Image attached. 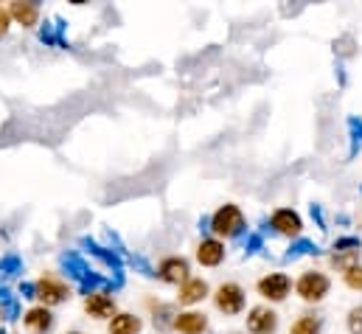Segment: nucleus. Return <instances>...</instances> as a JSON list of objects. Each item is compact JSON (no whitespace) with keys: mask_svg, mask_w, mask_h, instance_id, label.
Returning a JSON list of instances; mask_svg holds the SVG:
<instances>
[{"mask_svg":"<svg viewBox=\"0 0 362 334\" xmlns=\"http://www.w3.org/2000/svg\"><path fill=\"white\" fill-rule=\"evenodd\" d=\"M346 284L351 287V289H362V267H351L349 272H346Z\"/></svg>","mask_w":362,"mask_h":334,"instance_id":"24","label":"nucleus"},{"mask_svg":"<svg viewBox=\"0 0 362 334\" xmlns=\"http://www.w3.org/2000/svg\"><path fill=\"white\" fill-rule=\"evenodd\" d=\"M272 228H275L278 234H284V236H300L303 222H300V217H298L292 208H278V211L272 214Z\"/></svg>","mask_w":362,"mask_h":334,"instance_id":"10","label":"nucleus"},{"mask_svg":"<svg viewBox=\"0 0 362 334\" xmlns=\"http://www.w3.org/2000/svg\"><path fill=\"white\" fill-rule=\"evenodd\" d=\"M245 250H247V255H253V253L262 250V236L259 234H253L250 239H247V245H245Z\"/></svg>","mask_w":362,"mask_h":334,"instance_id":"26","label":"nucleus"},{"mask_svg":"<svg viewBox=\"0 0 362 334\" xmlns=\"http://www.w3.org/2000/svg\"><path fill=\"white\" fill-rule=\"evenodd\" d=\"M357 264H360V250H337L332 255V267H337L343 272H349Z\"/></svg>","mask_w":362,"mask_h":334,"instance_id":"19","label":"nucleus"},{"mask_svg":"<svg viewBox=\"0 0 362 334\" xmlns=\"http://www.w3.org/2000/svg\"><path fill=\"white\" fill-rule=\"evenodd\" d=\"M222 258H225V245H222L219 239H202V242H199V248H197V261H199L202 267H216V264H222Z\"/></svg>","mask_w":362,"mask_h":334,"instance_id":"12","label":"nucleus"},{"mask_svg":"<svg viewBox=\"0 0 362 334\" xmlns=\"http://www.w3.org/2000/svg\"><path fill=\"white\" fill-rule=\"evenodd\" d=\"M175 329L180 334H202L208 329V318L202 312H182L175 315Z\"/></svg>","mask_w":362,"mask_h":334,"instance_id":"13","label":"nucleus"},{"mask_svg":"<svg viewBox=\"0 0 362 334\" xmlns=\"http://www.w3.org/2000/svg\"><path fill=\"white\" fill-rule=\"evenodd\" d=\"M349 129H351V135H354V144L362 141V121L357 118H349Z\"/></svg>","mask_w":362,"mask_h":334,"instance_id":"27","label":"nucleus"},{"mask_svg":"<svg viewBox=\"0 0 362 334\" xmlns=\"http://www.w3.org/2000/svg\"><path fill=\"white\" fill-rule=\"evenodd\" d=\"M334 250H360V239H354V236H343V239L334 242Z\"/></svg>","mask_w":362,"mask_h":334,"instance_id":"25","label":"nucleus"},{"mask_svg":"<svg viewBox=\"0 0 362 334\" xmlns=\"http://www.w3.org/2000/svg\"><path fill=\"white\" fill-rule=\"evenodd\" d=\"M211 231L216 236H225V239H236L242 231H245V217L236 205H222L214 217H211Z\"/></svg>","mask_w":362,"mask_h":334,"instance_id":"2","label":"nucleus"},{"mask_svg":"<svg viewBox=\"0 0 362 334\" xmlns=\"http://www.w3.org/2000/svg\"><path fill=\"white\" fill-rule=\"evenodd\" d=\"M8 23H11V14H8V8H0V37L8 31Z\"/></svg>","mask_w":362,"mask_h":334,"instance_id":"28","label":"nucleus"},{"mask_svg":"<svg viewBox=\"0 0 362 334\" xmlns=\"http://www.w3.org/2000/svg\"><path fill=\"white\" fill-rule=\"evenodd\" d=\"M0 318H3V315H0Z\"/></svg>","mask_w":362,"mask_h":334,"instance_id":"32","label":"nucleus"},{"mask_svg":"<svg viewBox=\"0 0 362 334\" xmlns=\"http://www.w3.org/2000/svg\"><path fill=\"white\" fill-rule=\"evenodd\" d=\"M0 306H3V318L6 321H17V312H20V306H17V298L11 295V289H6V287H0Z\"/></svg>","mask_w":362,"mask_h":334,"instance_id":"20","label":"nucleus"},{"mask_svg":"<svg viewBox=\"0 0 362 334\" xmlns=\"http://www.w3.org/2000/svg\"><path fill=\"white\" fill-rule=\"evenodd\" d=\"M20 295L23 298H37V287L34 284H20Z\"/></svg>","mask_w":362,"mask_h":334,"instance_id":"30","label":"nucleus"},{"mask_svg":"<svg viewBox=\"0 0 362 334\" xmlns=\"http://www.w3.org/2000/svg\"><path fill=\"white\" fill-rule=\"evenodd\" d=\"M247 329L250 334H275L278 332V315L270 306H253L247 312Z\"/></svg>","mask_w":362,"mask_h":334,"instance_id":"6","label":"nucleus"},{"mask_svg":"<svg viewBox=\"0 0 362 334\" xmlns=\"http://www.w3.org/2000/svg\"><path fill=\"white\" fill-rule=\"evenodd\" d=\"M8 14H11L23 28H31V25H37V20H40V6H37V3H11Z\"/></svg>","mask_w":362,"mask_h":334,"instance_id":"14","label":"nucleus"},{"mask_svg":"<svg viewBox=\"0 0 362 334\" xmlns=\"http://www.w3.org/2000/svg\"><path fill=\"white\" fill-rule=\"evenodd\" d=\"M59 264H62L65 272L79 284V292H82V295H93L98 287H107V281H104L98 272H93L90 267L82 261L79 253H62V255H59Z\"/></svg>","mask_w":362,"mask_h":334,"instance_id":"1","label":"nucleus"},{"mask_svg":"<svg viewBox=\"0 0 362 334\" xmlns=\"http://www.w3.org/2000/svg\"><path fill=\"white\" fill-rule=\"evenodd\" d=\"M20 258L17 255H6L3 261H0V275H14V272H20Z\"/></svg>","mask_w":362,"mask_h":334,"instance_id":"22","label":"nucleus"},{"mask_svg":"<svg viewBox=\"0 0 362 334\" xmlns=\"http://www.w3.org/2000/svg\"><path fill=\"white\" fill-rule=\"evenodd\" d=\"M141 329H144L141 318H135L129 312H118L110 321V334H141Z\"/></svg>","mask_w":362,"mask_h":334,"instance_id":"16","label":"nucleus"},{"mask_svg":"<svg viewBox=\"0 0 362 334\" xmlns=\"http://www.w3.org/2000/svg\"><path fill=\"white\" fill-rule=\"evenodd\" d=\"M312 219H317V228H320V231H326V222H323V211H320V205H312Z\"/></svg>","mask_w":362,"mask_h":334,"instance_id":"29","label":"nucleus"},{"mask_svg":"<svg viewBox=\"0 0 362 334\" xmlns=\"http://www.w3.org/2000/svg\"><path fill=\"white\" fill-rule=\"evenodd\" d=\"M85 312L95 318V321H112L118 312H115V301L104 292H93L85 298Z\"/></svg>","mask_w":362,"mask_h":334,"instance_id":"9","label":"nucleus"},{"mask_svg":"<svg viewBox=\"0 0 362 334\" xmlns=\"http://www.w3.org/2000/svg\"><path fill=\"white\" fill-rule=\"evenodd\" d=\"M71 334H79V332H71Z\"/></svg>","mask_w":362,"mask_h":334,"instance_id":"31","label":"nucleus"},{"mask_svg":"<svg viewBox=\"0 0 362 334\" xmlns=\"http://www.w3.org/2000/svg\"><path fill=\"white\" fill-rule=\"evenodd\" d=\"M349 332L362 334V306H357V309L349 312Z\"/></svg>","mask_w":362,"mask_h":334,"instance_id":"23","label":"nucleus"},{"mask_svg":"<svg viewBox=\"0 0 362 334\" xmlns=\"http://www.w3.org/2000/svg\"><path fill=\"white\" fill-rule=\"evenodd\" d=\"M155 275L160 281H166V284H185L188 281V261L180 258V255H169V258L160 261Z\"/></svg>","mask_w":362,"mask_h":334,"instance_id":"8","label":"nucleus"},{"mask_svg":"<svg viewBox=\"0 0 362 334\" xmlns=\"http://www.w3.org/2000/svg\"><path fill=\"white\" fill-rule=\"evenodd\" d=\"M289 289H292V284H289V278H286L284 272H270V275H264V278L259 281V292H262V298H267V301H272V304L284 301V298L289 295Z\"/></svg>","mask_w":362,"mask_h":334,"instance_id":"7","label":"nucleus"},{"mask_svg":"<svg viewBox=\"0 0 362 334\" xmlns=\"http://www.w3.org/2000/svg\"><path fill=\"white\" fill-rule=\"evenodd\" d=\"M23 323H25V329L31 334H48L54 329V315H51V309H45V306H34V309L25 312Z\"/></svg>","mask_w":362,"mask_h":334,"instance_id":"11","label":"nucleus"},{"mask_svg":"<svg viewBox=\"0 0 362 334\" xmlns=\"http://www.w3.org/2000/svg\"><path fill=\"white\" fill-rule=\"evenodd\" d=\"M214 304L225 315H239L245 309V289L239 284H222L214 295Z\"/></svg>","mask_w":362,"mask_h":334,"instance_id":"4","label":"nucleus"},{"mask_svg":"<svg viewBox=\"0 0 362 334\" xmlns=\"http://www.w3.org/2000/svg\"><path fill=\"white\" fill-rule=\"evenodd\" d=\"M34 287H37V298L42 301V306H45V309H48V306H57V304H62V301H68V298H71L68 287H65L59 278H54V275L40 278Z\"/></svg>","mask_w":362,"mask_h":334,"instance_id":"5","label":"nucleus"},{"mask_svg":"<svg viewBox=\"0 0 362 334\" xmlns=\"http://www.w3.org/2000/svg\"><path fill=\"white\" fill-rule=\"evenodd\" d=\"M329 278L323 275V272H315V270H309V272H303L300 278H298V284H295V289H298V295L306 301V304H317V301H323L326 295H329Z\"/></svg>","mask_w":362,"mask_h":334,"instance_id":"3","label":"nucleus"},{"mask_svg":"<svg viewBox=\"0 0 362 334\" xmlns=\"http://www.w3.org/2000/svg\"><path fill=\"white\" fill-rule=\"evenodd\" d=\"M320 329H323V323H320L317 315H300V318L292 323L289 334H320Z\"/></svg>","mask_w":362,"mask_h":334,"instance_id":"18","label":"nucleus"},{"mask_svg":"<svg viewBox=\"0 0 362 334\" xmlns=\"http://www.w3.org/2000/svg\"><path fill=\"white\" fill-rule=\"evenodd\" d=\"M82 248H88V250H90L93 255H95V258H101V261H104L107 267H112L115 272H121V258H118V255H115V253H112V250H107V248H101L98 242H93V239H88V236L82 239Z\"/></svg>","mask_w":362,"mask_h":334,"instance_id":"17","label":"nucleus"},{"mask_svg":"<svg viewBox=\"0 0 362 334\" xmlns=\"http://www.w3.org/2000/svg\"><path fill=\"white\" fill-rule=\"evenodd\" d=\"M205 295H208V284L202 278H188L180 287V304H185V306L199 304Z\"/></svg>","mask_w":362,"mask_h":334,"instance_id":"15","label":"nucleus"},{"mask_svg":"<svg viewBox=\"0 0 362 334\" xmlns=\"http://www.w3.org/2000/svg\"><path fill=\"white\" fill-rule=\"evenodd\" d=\"M315 253H320L315 242H309V239H298V242H292V248L286 250V261H295V258H300V255H315Z\"/></svg>","mask_w":362,"mask_h":334,"instance_id":"21","label":"nucleus"}]
</instances>
